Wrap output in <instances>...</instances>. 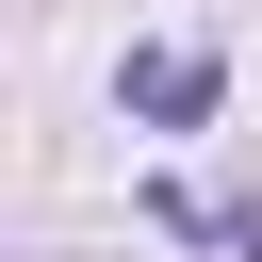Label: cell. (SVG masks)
<instances>
[{
  "label": "cell",
  "instance_id": "cell-1",
  "mask_svg": "<svg viewBox=\"0 0 262 262\" xmlns=\"http://www.w3.org/2000/svg\"><path fill=\"white\" fill-rule=\"evenodd\" d=\"M131 98H147V115H196V98H213V66H196V49H147V66H131Z\"/></svg>",
  "mask_w": 262,
  "mask_h": 262
}]
</instances>
